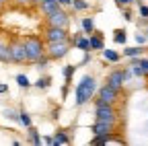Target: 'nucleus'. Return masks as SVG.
I'll return each mask as SVG.
<instances>
[{"label":"nucleus","instance_id":"1","mask_svg":"<svg viewBox=\"0 0 148 146\" xmlns=\"http://www.w3.org/2000/svg\"><path fill=\"white\" fill-rule=\"evenodd\" d=\"M97 90H99L97 78L90 76V74H84V76L78 80L76 88H74V99H76V105L82 107V105H86L88 101H92V99H95V95H97Z\"/></svg>","mask_w":148,"mask_h":146},{"label":"nucleus","instance_id":"2","mask_svg":"<svg viewBox=\"0 0 148 146\" xmlns=\"http://www.w3.org/2000/svg\"><path fill=\"white\" fill-rule=\"evenodd\" d=\"M25 43V51H27V62H37L41 56H45V43L41 41V37L37 35H29L23 39Z\"/></svg>","mask_w":148,"mask_h":146},{"label":"nucleus","instance_id":"3","mask_svg":"<svg viewBox=\"0 0 148 146\" xmlns=\"http://www.w3.org/2000/svg\"><path fill=\"white\" fill-rule=\"evenodd\" d=\"M72 41L70 39H64V41H51L45 45V53L49 56V60H62L64 56H68L70 49H72Z\"/></svg>","mask_w":148,"mask_h":146},{"label":"nucleus","instance_id":"4","mask_svg":"<svg viewBox=\"0 0 148 146\" xmlns=\"http://www.w3.org/2000/svg\"><path fill=\"white\" fill-rule=\"evenodd\" d=\"M95 117L99 121H107V123H117V111L113 105L107 103H95Z\"/></svg>","mask_w":148,"mask_h":146},{"label":"nucleus","instance_id":"5","mask_svg":"<svg viewBox=\"0 0 148 146\" xmlns=\"http://www.w3.org/2000/svg\"><path fill=\"white\" fill-rule=\"evenodd\" d=\"M119 93H121V90H117V88H113V86L105 84V86H101V88L97 90V101H95V103L115 105V103H117V99H119Z\"/></svg>","mask_w":148,"mask_h":146},{"label":"nucleus","instance_id":"6","mask_svg":"<svg viewBox=\"0 0 148 146\" xmlns=\"http://www.w3.org/2000/svg\"><path fill=\"white\" fill-rule=\"evenodd\" d=\"M8 51H10V62L14 64H23L27 62V51H25V43L23 39H14L8 43Z\"/></svg>","mask_w":148,"mask_h":146},{"label":"nucleus","instance_id":"7","mask_svg":"<svg viewBox=\"0 0 148 146\" xmlns=\"http://www.w3.org/2000/svg\"><path fill=\"white\" fill-rule=\"evenodd\" d=\"M45 21H47V25H53V27H62V29H68L70 27V14L64 10V6L60 8V10H56V12H51V14H47L45 16Z\"/></svg>","mask_w":148,"mask_h":146},{"label":"nucleus","instance_id":"8","mask_svg":"<svg viewBox=\"0 0 148 146\" xmlns=\"http://www.w3.org/2000/svg\"><path fill=\"white\" fill-rule=\"evenodd\" d=\"M64 39H70L68 29L53 27V25H47V27H45V41H47V43H51V41H64Z\"/></svg>","mask_w":148,"mask_h":146},{"label":"nucleus","instance_id":"9","mask_svg":"<svg viewBox=\"0 0 148 146\" xmlns=\"http://www.w3.org/2000/svg\"><path fill=\"white\" fill-rule=\"evenodd\" d=\"M92 136H113L115 134V123H107V121H95L90 127Z\"/></svg>","mask_w":148,"mask_h":146},{"label":"nucleus","instance_id":"10","mask_svg":"<svg viewBox=\"0 0 148 146\" xmlns=\"http://www.w3.org/2000/svg\"><path fill=\"white\" fill-rule=\"evenodd\" d=\"M107 84L113 86V88H117V90H121L123 84H125V80H123V70H119V68L111 70L109 76H107Z\"/></svg>","mask_w":148,"mask_h":146},{"label":"nucleus","instance_id":"11","mask_svg":"<svg viewBox=\"0 0 148 146\" xmlns=\"http://www.w3.org/2000/svg\"><path fill=\"white\" fill-rule=\"evenodd\" d=\"M88 41H90V51H103L105 49V41H103L101 31H95L92 35H88Z\"/></svg>","mask_w":148,"mask_h":146},{"label":"nucleus","instance_id":"12","mask_svg":"<svg viewBox=\"0 0 148 146\" xmlns=\"http://www.w3.org/2000/svg\"><path fill=\"white\" fill-rule=\"evenodd\" d=\"M62 8V4L58 2V0H49V2H45V0H41V12L47 16V14H51V12H56V10H60Z\"/></svg>","mask_w":148,"mask_h":146},{"label":"nucleus","instance_id":"13","mask_svg":"<svg viewBox=\"0 0 148 146\" xmlns=\"http://www.w3.org/2000/svg\"><path fill=\"white\" fill-rule=\"evenodd\" d=\"M70 142H72V138L68 136L66 130H58L53 134V146H62V144H70Z\"/></svg>","mask_w":148,"mask_h":146},{"label":"nucleus","instance_id":"14","mask_svg":"<svg viewBox=\"0 0 148 146\" xmlns=\"http://www.w3.org/2000/svg\"><path fill=\"white\" fill-rule=\"evenodd\" d=\"M80 27H82L84 35H92L95 33V19H92V16H84V19L80 21Z\"/></svg>","mask_w":148,"mask_h":146},{"label":"nucleus","instance_id":"15","mask_svg":"<svg viewBox=\"0 0 148 146\" xmlns=\"http://www.w3.org/2000/svg\"><path fill=\"white\" fill-rule=\"evenodd\" d=\"M27 140H29L31 144H43V142H41V136H39V132H37L33 125H29V127H27Z\"/></svg>","mask_w":148,"mask_h":146},{"label":"nucleus","instance_id":"16","mask_svg":"<svg viewBox=\"0 0 148 146\" xmlns=\"http://www.w3.org/2000/svg\"><path fill=\"white\" fill-rule=\"evenodd\" d=\"M113 41H115L117 45H125V43H127V33H125V29H115V31H113Z\"/></svg>","mask_w":148,"mask_h":146},{"label":"nucleus","instance_id":"17","mask_svg":"<svg viewBox=\"0 0 148 146\" xmlns=\"http://www.w3.org/2000/svg\"><path fill=\"white\" fill-rule=\"evenodd\" d=\"M74 47H78L80 51H90V41H88V35H82V37L76 39V43H74Z\"/></svg>","mask_w":148,"mask_h":146},{"label":"nucleus","instance_id":"18","mask_svg":"<svg viewBox=\"0 0 148 146\" xmlns=\"http://www.w3.org/2000/svg\"><path fill=\"white\" fill-rule=\"evenodd\" d=\"M101 53H103V58H105L107 62H119V60H121V53H117L115 49H103Z\"/></svg>","mask_w":148,"mask_h":146},{"label":"nucleus","instance_id":"19","mask_svg":"<svg viewBox=\"0 0 148 146\" xmlns=\"http://www.w3.org/2000/svg\"><path fill=\"white\" fill-rule=\"evenodd\" d=\"M142 53H144V47H142V45L125 47V49H123V56H125V58H136V56H142Z\"/></svg>","mask_w":148,"mask_h":146},{"label":"nucleus","instance_id":"20","mask_svg":"<svg viewBox=\"0 0 148 146\" xmlns=\"http://www.w3.org/2000/svg\"><path fill=\"white\" fill-rule=\"evenodd\" d=\"M0 62H10V51H8V43L0 41Z\"/></svg>","mask_w":148,"mask_h":146},{"label":"nucleus","instance_id":"21","mask_svg":"<svg viewBox=\"0 0 148 146\" xmlns=\"http://www.w3.org/2000/svg\"><path fill=\"white\" fill-rule=\"evenodd\" d=\"M18 123H21V125H25V127L33 125V119H31V115L25 111V109H21V111H18Z\"/></svg>","mask_w":148,"mask_h":146},{"label":"nucleus","instance_id":"22","mask_svg":"<svg viewBox=\"0 0 148 146\" xmlns=\"http://www.w3.org/2000/svg\"><path fill=\"white\" fill-rule=\"evenodd\" d=\"M74 70H76V66H74V64H68V66H64V68H62V74H64V78H66V82H68V84H70V80H72Z\"/></svg>","mask_w":148,"mask_h":146},{"label":"nucleus","instance_id":"23","mask_svg":"<svg viewBox=\"0 0 148 146\" xmlns=\"http://www.w3.org/2000/svg\"><path fill=\"white\" fill-rule=\"evenodd\" d=\"M16 84L21 86V88H29L33 82L29 80V76H27V74H16Z\"/></svg>","mask_w":148,"mask_h":146},{"label":"nucleus","instance_id":"24","mask_svg":"<svg viewBox=\"0 0 148 146\" xmlns=\"http://www.w3.org/2000/svg\"><path fill=\"white\" fill-rule=\"evenodd\" d=\"M33 64H35V68H37V70H45V68L49 66V56L45 53V56H41L39 60H37V62H33Z\"/></svg>","mask_w":148,"mask_h":146},{"label":"nucleus","instance_id":"25","mask_svg":"<svg viewBox=\"0 0 148 146\" xmlns=\"http://www.w3.org/2000/svg\"><path fill=\"white\" fill-rule=\"evenodd\" d=\"M72 8L74 10H88L90 4L86 2V0H72Z\"/></svg>","mask_w":148,"mask_h":146},{"label":"nucleus","instance_id":"26","mask_svg":"<svg viewBox=\"0 0 148 146\" xmlns=\"http://www.w3.org/2000/svg\"><path fill=\"white\" fill-rule=\"evenodd\" d=\"M35 86H37V88H41V90H43V88H49V86H51V78H49V76H41V78H37Z\"/></svg>","mask_w":148,"mask_h":146},{"label":"nucleus","instance_id":"27","mask_svg":"<svg viewBox=\"0 0 148 146\" xmlns=\"http://www.w3.org/2000/svg\"><path fill=\"white\" fill-rule=\"evenodd\" d=\"M4 117H8V119H12V121H18V111H14V109H4Z\"/></svg>","mask_w":148,"mask_h":146},{"label":"nucleus","instance_id":"28","mask_svg":"<svg viewBox=\"0 0 148 146\" xmlns=\"http://www.w3.org/2000/svg\"><path fill=\"white\" fill-rule=\"evenodd\" d=\"M134 37H136V43H138V45H146V41H148L146 33H140V31H138V33L134 35Z\"/></svg>","mask_w":148,"mask_h":146},{"label":"nucleus","instance_id":"29","mask_svg":"<svg viewBox=\"0 0 148 146\" xmlns=\"http://www.w3.org/2000/svg\"><path fill=\"white\" fill-rule=\"evenodd\" d=\"M136 4H138V8H140V16L148 19V4H142L140 0H136Z\"/></svg>","mask_w":148,"mask_h":146},{"label":"nucleus","instance_id":"30","mask_svg":"<svg viewBox=\"0 0 148 146\" xmlns=\"http://www.w3.org/2000/svg\"><path fill=\"white\" fill-rule=\"evenodd\" d=\"M121 14H123V21H127V23H132V21H134V14H132V10H130V8H123Z\"/></svg>","mask_w":148,"mask_h":146},{"label":"nucleus","instance_id":"31","mask_svg":"<svg viewBox=\"0 0 148 146\" xmlns=\"http://www.w3.org/2000/svg\"><path fill=\"white\" fill-rule=\"evenodd\" d=\"M134 78V72H132V68H123V80L125 82H130Z\"/></svg>","mask_w":148,"mask_h":146},{"label":"nucleus","instance_id":"32","mask_svg":"<svg viewBox=\"0 0 148 146\" xmlns=\"http://www.w3.org/2000/svg\"><path fill=\"white\" fill-rule=\"evenodd\" d=\"M119 6H130V4H136V0H115Z\"/></svg>","mask_w":148,"mask_h":146},{"label":"nucleus","instance_id":"33","mask_svg":"<svg viewBox=\"0 0 148 146\" xmlns=\"http://www.w3.org/2000/svg\"><path fill=\"white\" fill-rule=\"evenodd\" d=\"M41 142H43V144H53V136H43Z\"/></svg>","mask_w":148,"mask_h":146},{"label":"nucleus","instance_id":"34","mask_svg":"<svg viewBox=\"0 0 148 146\" xmlns=\"http://www.w3.org/2000/svg\"><path fill=\"white\" fill-rule=\"evenodd\" d=\"M4 93H8V84L0 82V95H4Z\"/></svg>","mask_w":148,"mask_h":146},{"label":"nucleus","instance_id":"35","mask_svg":"<svg viewBox=\"0 0 148 146\" xmlns=\"http://www.w3.org/2000/svg\"><path fill=\"white\" fill-rule=\"evenodd\" d=\"M62 6H72V0H58Z\"/></svg>","mask_w":148,"mask_h":146},{"label":"nucleus","instance_id":"36","mask_svg":"<svg viewBox=\"0 0 148 146\" xmlns=\"http://www.w3.org/2000/svg\"><path fill=\"white\" fill-rule=\"evenodd\" d=\"M14 2H18V4H29V2H33V0H14Z\"/></svg>","mask_w":148,"mask_h":146},{"label":"nucleus","instance_id":"37","mask_svg":"<svg viewBox=\"0 0 148 146\" xmlns=\"http://www.w3.org/2000/svg\"><path fill=\"white\" fill-rule=\"evenodd\" d=\"M144 33H146V37H148V27H146V31H144Z\"/></svg>","mask_w":148,"mask_h":146},{"label":"nucleus","instance_id":"38","mask_svg":"<svg viewBox=\"0 0 148 146\" xmlns=\"http://www.w3.org/2000/svg\"><path fill=\"white\" fill-rule=\"evenodd\" d=\"M2 4H4V2H2V0H0V6H2Z\"/></svg>","mask_w":148,"mask_h":146},{"label":"nucleus","instance_id":"39","mask_svg":"<svg viewBox=\"0 0 148 146\" xmlns=\"http://www.w3.org/2000/svg\"><path fill=\"white\" fill-rule=\"evenodd\" d=\"M2 2H10V0H2Z\"/></svg>","mask_w":148,"mask_h":146}]
</instances>
